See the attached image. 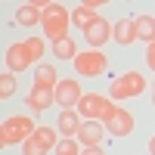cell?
<instances>
[{
	"label": "cell",
	"instance_id": "obj_1",
	"mask_svg": "<svg viewBox=\"0 0 155 155\" xmlns=\"http://www.w3.org/2000/svg\"><path fill=\"white\" fill-rule=\"evenodd\" d=\"M41 25H44V34L56 44V41H62V37H68L65 31H68V25H71V12L62 6V3H47Z\"/></svg>",
	"mask_w": 155,
	"mask_h": 155
},
{
	"label": "cell",
	"instance_id": "obj_2",
	"mask_svg": "<svg viewBox=\"0 0 155 155\" xmlns=\"http://www.w3.org/2000/svg\"><path fill=\"white\" fill-rule=\"evenodd\" d=\"M34 121L28 115H12L0 124V146H16V143H25L28 137H34Z\"/></svg>",
	"mask_w": 155,
	"mask_h": 155
},
{
	"label": "cell",
	"instance_id": "obj_3",
	"mask_svg": "<svg viewBox=\"0 0 155 155\" xmlns=\"http://www.w3.org/2000/svg\"><path fill=\"white\" fill-rule=\"evenodd\" d=\"M112 112H115V102H109L99 93H84L81 102H78V115H81L84 121H102L106 124Z\"/></svg>",
	"mask_w": 155,
	"mask_h": 155
},
{
	"label": "cell",
	"instance_id": "obj_4",
	"mask_svg": "<svg viewBox=\"0 0 155 155\" xmlns=\"http://www.w3.org/2000/svg\"><path fill=\"white\" fill-rule=\"evenodd\" d=\"M146 90V78L140 74V71H124L115 78V84L109 87V93L112 99H130V96H140Z\"/></svg>",
	"mask_w": 155,
	"mask_h": 155
},
{
	"label": "cell",
	"instance_id": "obj_5",
	"mask_svg": "<svg viewBox=\"0 0 155 155\" xmlns=\"http://www.w3.org/2000/svg\"><path fill=\"white\" fill-rule=\"evenodd\" d=\"M71 65H74L78 74H84V78H99L109 68V56H102L99 50H84V53H78V59L71 62Z\"/></svg>",
	"mask_w": 155,
	"mask_h": 155
},
{
	"label": "cell",
	"instance_id": "obj_6",
	"mask_svg": "<svg viewBox=\"0 0 155 155\" xmlns=\"http://www.w3.org/2000/svg\"><path fill=\"white\" fill-rule=\"evenodd\" d=\"M53 93H56L59 109H78V102H81L84 90H81V84H78L74 78H62V81L53 87Z\"/></svg>",
	"mask_w": 155,
	"mask_h": 155
},
{
	"label": "cell",
	"instance_id": "obj_7",
	"mask_svg": "<svg viewBox=\"0 0 155 155\" xmlns=\"http://www.w3.org/2000/svg\"><path fill=\"white\" fill-rule=\"evenodd\" d=\"M134 115L127 112V109H118L115 106V112L109 115V121H106V134L112 137H127V134H134Z\"/></svg>",
	"mask_w": 155,
	"mask_h": 155
},
{
	"label": "cell",
	"instance_id": "obj_8",
	"mask_svg": "<svg viewBox=\"0 0 155 155\" xmlns=\"http://www.w3.org/2000/svg\"><path fill=\"white\" fill-rule=\"evenodd\" d=\"M34 65V59H31V53H28V47H25V41L22 44H9L6 47V71H25V68H31Z\"/></svg>",
	"mask_w": 155,
	"mask_h": 155
},
{
	"label": "cell",
	"instance_id": "obj_9",
	"mask_svg": "<svg viewBox=\"0 0 155 155\" xmlns=\"http://www.w3.org/2000/svg\"><path fill=\"white\" fill-rule=\"evenodd\" d=\"M56 102V93H53V87H31L28 90V109L34 112V115H44L50 106Z\"/></svg>",
	"mask_w": 155,
	"mask_h": 155
},
{
	"label": "cell",
	"instance_id": "obj_10",
	"mask_svg": "<svg viewBox=\"0 0 155 155\" xmlns=\"http://www.w3.org/2000/svg\"><path fill=\"white\" fill-rule=\"evenodd\" d=\"M102 137H106V124L102 121H84L81 130H78V143L84 149H93V146L102 143Z\"/></svg>",
	"mask_w": 155,
	"mask_h": 155
},
{
	"label": "cell",
	"instance_id": "obj_11",
	"mask_svg": "<svg viewBox=\"0 0 155 155\" xmlns=\"http://www.w3.org/2000/svg\"><path fill=\"white\" fill-rule=\"evenodd\" d=\"M84 37H87V44L93 47V50H99L102 44L109 41V37H115V25H109L106 19H96V22L84 31Z\"/></svg>",
	"mask_w": 155,
	"mask_h": 155
},
{
	"label": "cell",
	"instance_id": "obj_12",
	"mask_svg": "<svg viewBox=\"0 0 155 155\" xmlns=\"http://www.w3.org/2000/svg\"><path fill=\"white\" fill-rule=\"evenodd\" d=\"M44 9H47V3H22V6L16 9V25L31 28V25L44 22Z\"/></svg>",
	"mask_w": 155,
	"mask_h": 155
},
{
	"label": "cell",
	"instance_id": "obj_13",
	"mask_svg": "<svg viewBox=\"0 0 155 155\" xmlns=\"http://www.w3.org/2000/svg\"><path fill=\"white\" fill-rule=\"evenodd\" d=\"M81 124H84V118L78 115V109H62L59 112V121H56V130L62 137H78Z\"/></svg>",
	"mask_w": 155,
	"mask_h": 155
},
{
	"label": "cell",
	"instance_id": "obj_14",
	"mask_svg": "<svg viewBox=\"0 0 155 155\" xmlns=\"http://www.w3.org/2000/svg\"><path fill=\"white\" fill-rule=\"evenodd\" d=\"M134 31H137V41L155 44V16H137L134 19Z\"/></svg>",
	"mask_w": 155,
	"mask_h": 155
},
{
	"label": "cell",
	"instance_id": "obj_15",
	"mask_svg": "<svg viewBox=\"0 0 155 155\" xmlns=\"http://www.w3.org/2000/svg\"><path fill=\"white\" fill-rule=\"evenodd\" d=\"M115 41L121 47H130L137 41V31H134V19H118L115 22Z\"/></svg>",
	"mask_w": 155,
	"mask_h": 155
},
{
	"label": "cell",
	"instance_id": "obj_16",
	"mask_svg": "<svg viewBox=\"0 0 155 155\" xmlns=\"http://www.w3.org/2000/svg\"><path fill=\"white\" fill-rule=\"evenodd\" d=\"M53 56L62 59V62H74V59H78V47H74V41H71V37L56 41V44H53Z\"/></svg>",
	"mask_w": 155,
	"mask_h": 155
},
{
	"label": "cell",
	"instance_id": "obj_17",
	"mask_svg": "<svg viewBox=\"0 0 155 155\" xmlns=\"http://www.w3.org/2000/svg\"><path fill=\"white\" fill-rule=\"evenodd\" d=\"M99 16H96V12H90V9H84L81 3H78L74 9H71V25H78V28H81V31H87L90 28V25H93Z\"/></svg>",
	"mask_w": 155,
	"mask_h": 155
},
{
	"label": "cell",
	"instance_id": "obj_18",
	"mask_svg": "<svg viewBox=\"0 0 155 155\" xmlns=\"http://www.w3.org/2000/svg\"><path fill=\"white\" fill-rule=\"evenodd\" d=\"M34 84H37V87H56V84H59L56 68H53V65H37V68H34Z\"/></svg>",
	"mask_w": 155,
	"mask_h": 155
},
{
	"label": "cell",
	"instance_id": "obj_19",
	"mask_svg": "<svg viewBox=\"0 0 155 155\" xmlns=\"http://www.w3.org/2000/svg\"><path fill=\"white\" fill-rule=\"evenodd\" d=\"M56 155H81L84 149H81V143H78L74 137H62L59 143H56V149H53Z\"/></svg>",
	"mask_w": 155,
	"mask_h": 155
},
{
	"label": "cell",
	"instance_id": "obj_20",
	"mask_svg": "<svg viewBox=\"0 0 155 155\" xmlns=\"http://www.w3.org/2000/svg\"><path fill=\"white\" fill-rule=\"evenodd\" d=\"M22 152H25V155H47L50 149H47V143H44V140L34 134V137H28V140L22 143Z\"/></svg>",
	"mask_w": 155,
	"mask_h": 155
},
{
	"label": "cell",
	"instance_id": "obj_21",
	"mask_svg": "<svg viewBox=\"0 0 155 155\" xmlns=\"http://www.w3.org/2000/svg\"><path fill=\"white\" fill-rule=\"evenodd\" d=\"M12 93H16V74H12V71H3V74H0V96L9 99Z\"/></svg>",
	"mask_w": 155,
	"mask_h": 155
},
{
	"label": "cell",
	"instance_id": "obj_22",
	"mask_svg": "<svg viewBox=\"0 0 155 155\" xmlns=\"http://www.w3.org/2000/svg\"><path fill=\"white\" fill-rule=\"evenodd\" d=\"M25 47H28V53H31V59H41V56H44V50H47V44H44V37H28V41H25Z\"/></svg>",
	"mask_w": 155,
	"mask_h": 155
},
{
	"label": "cell",
	"instance_id": "obj_23",
	"mask_svg": "<svg viewBox=\"0 0 155 155\" xmlns=\"http://www.w3.org/2000/svg\"><path fill=\"white\" fill-rule=\"evenodd\" d=\"M146 65L155 71V44H149V47H146Z\"/></svg>",
	"mask_w": 155,
	"mask_h": 155
},
{
	"label": "cell",
	"instance_id": "obj_24",
	"mask_svg": "<svg viewBox=\"0 0 155 155\" xmlns=\"http://www.w3.org/2000/svg\"><path fill=\"white\" fill-rule=\"evenodd\" d=\"M81 155H106V152H102V149H99V146H93V149H84V152H81Z\"/></svg>",
	"mask_w": 155,
	"mask_h": 155
},
{
	"label": "cell",
	"instance_id": "obj_25",
	"mask_svg": "<svg viewBox=\"0 0 155 155\" xmlns=\"http://www.w3.org/2000/svg\"><path fill=\"white\" fill-rule=\"evenodd\" d=\"M149 155H155V137L149 140Z\"/></svg>",
	"mask_w": 155,
	"mask_h": 155
},
{
	"label": "cell",
	"instance_id": "obj_26",
	"mask_svg": "<svg viewBox=\"0 0 155 155\" xmlns=\"http://www.w3.org/2000/svg\"><path fill=\"white\" fill-rule=\"evenodd\" d=\"M152 106H155V90H152Z\"/></svg>",
	"mask_w": 155,
	"mask_h": 155
},
{
	"label": "cell",
	"instance_id": "obj_27",
	"mask_svg": "<svg viewBox=\"0 0 155 155\" xmlns=\"http://www.w3.org/2000/svg\"><path fill=\"white\" fill-rule=\"evenodd\" d=\"M152 90H155V84H152Z\"/></svg>",
	"mask_w": 155,
	"mask_h": 155
}]
</instances>
